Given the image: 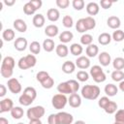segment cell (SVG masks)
I'll return each mask as SVG.
<instances>
[{"mask_svg":"<svg viewBox=\"0 0 124 124\" xmlns=\"http://www.w3.org/2000/svg\"><path fill=\"white\" fill-rule=\"evenodd\" d=\"M100 88L97 85L87 84L81 88V96L86 100H96L100 95Z\"/></svg>","mask_w":124,"mask_h":124,"instance_id":"6da1fadb","label":"cell"},{"mask_svg":"<svg viewBox=\"0 0 124 124\" xmlns=\"http://www.w3.org/2000/svg\"><path fill=\"white\" fill-rule=\"evenodd\" d=\"M90 76L92 77L93 80L95 82H98V83L104 82L106 80V78H107L106 74L104 73L103 69L99 65H94L93 67H91V69H90Z\"/></svg>","mask_w":124,"mask_h":124,"instance_id":"7a4b0ae2","label":"cell"},{"mask_svg":"<svg viewBox=\"0 0 124 124\" xmlns=\"http://www.w3.org/2000/svg\"><path fill=\"white\" fill-rule=\"evenodd\" d=\"M45 112H46V109L44 107L42 106H35V107H32L30 108H28L27 110V117L29 120L31 119H41L44 115H45Z\"/></svg>","mask_w":124,"mask_h":124,"instance_id":"3957f363","label":"cell"},{"mask_svg":"<svg viewBox=\"0 0 124 124\" xmlns=\"http://www.w3.org/2000/svg\"><path fill=\"white\" fill-rule=\"evenodd\" d=\"M68 103V98L66 97V95L64 94H55L52 99H51V104H52V107L56 109H61V108H64L65 106L67 105Z\"/></svg>","mask_w":124,"mask_h":124,"instance_id":"277c9868","label":"cell"},{"mask_svg":"<svg viewBox=\"0 0 124 124\" xmlns=\"http://www.w3.org/2000/svg\"><path fill=\"white\" fill-rule=\"evenodd\" d=\"M7 85H8L9 90H10L13 94H18V93H20L21 90H22V87H21L20 82L18 81V79L15 78H9Z\"/></svg>","mask_w":124,"mask_h":124,"instance_id":"5b68a950","label":"cell"},{"mask_svg":"<svg viewBox=\"0 0 124 124\" xmlns=\"http://www.w3.org/2000/svg\"><path fill=\"white\" fill-rule=\"evenodd\" d=\"M58 124H72L74 121V116L66 111H60L56 113Z\"/></svg>","mask_w":124,"mask_h":124,"instance_id":"8992f818","label":"cell"},{"mask_svg":"<svg viewBox=\"0 0 124 124\" xmlns=\"http://www.w3.org/2000/svg\"><path fill=\"white\" fill-rule=\"evenodd\" d=\"M14 108V102L10 98H5L0 101V112H7L11 111L12 108Z\"/></svg>","mask_w":124,"mask_h":124,"instance_id":"52a82bcc","label":"cell"},{"mask_svg":"<svg viewBox=\"0 0 124 124\" xmlns=\"http://www.w3.org/2000/svg\"><path fill=\"white\" fill-rule=\"evenodd\" d=\"M76 66L81 70H85L90 67V60L87 56H78L76 60Z\"/></svg>","mask_w":124,"mask_h":124,"instance_id":"ba28073f","label":"cell"},{"mask_svg":"<svg viewBox=\"0 0 124 124\" xmlns=\"http://www.w3.org/2000/svg\"><path fill=\"white\" fill-rule=\"evenodd\" d=\"M68 103L72 108H78L81 105V97L78 93H73L68 99Z\"/></svg>","mask_w":124,"mask_h":124,"instance_id":"9c48e42d","label":"cell"},{"mask_svg":"<svg viewBox=\"0 0 124 124\" xmlns=\"http://www.w3.org/2000/svg\"><path fill=\"white\" fill-rule=\"evenodd\" d=\"M27 45H28L27 40H26L25 38H23V37H18L17 39H16V41H15V43H14L15 48H16V50H18V51H23V50H25L26 47H27Z\"/></svg>","mask_w":124,"mask_h":124,"instance_id":"30bf717a","label":"cell"},{"mask_svg":"<svg viewBox=\"0 0 124 124\" xmlns=\"http://www.w3.org/2000/svg\"><path fill=\"white\" fill-rule=\"evenodd\" d=\"M107 24L109 28L111 29H115L117 30L120 25H121V21H120V18L118 16H109L108 19H107Z\"/></svg>","mask_w":124,"mask_h":124,"instance_id":"8fae6325","label":"cell"},{"mask_svg":"<svg viewBox=\"0 0 124 124\" xmlns=\"http://www.w3.org/2000/svg\"><path fill=\"white\" fill-rule=\"evenodd\" d=\"M99 62H100V64L102 65V66H104V67H107V66H108L109 64H110V62H111V57H110V54L108 53V52H107V51H103V52H101L100 54H99Z\"/></svg>","mask_w":124,"mask_h":124,"instance_id":"7c38bea8","label":"cell"},{"mask_svg":"<svg viewBox=\"0 0 124 124\" xmlns=\"http://www.w3.org/2000/svg\"><path fill=\"white\" fill-rule=\"evenodd\" d=\"M46 17H47V19L49 21H52V22L57 21L59 19V17H60V13H59V11L57 9L50 8L46 12Z\"/></svg>","mask_w":124,"mask_h":124,"instance_id":"4fadbf2b","label":"cell"},{"mask_svg":"<svg viewBox=\"0 0 124 124\" xmlns=\"http://www.w3.org/2000/svg\"><path fill=\"white\" fill-rule=\"evenodd\" d=\"M14 27H15V29L16 31H18L20 33H24L27 30V24L21 18H17V19H16L14 21Z\"/></svg>","mask_w":124,"mask_h":124,"instance_id":"5bb4252c","label":"cell"},{"mask_svg":"<svg viewBox=\"0 0 124 124\" xmlns=\"http://www.w3.org/2000/svg\"><path fill=\"white\" fill-rule=\"evenodd\" d=\"M100 11L99 4L96 2H90L86 5V12L90 16H96Z\"/></svg>","mask_w":124,"mask_h":124,"instance_id":"9a60e30c","label":"cell"},{"mask_svg":"<svg viewBox=\"0 0 124 124\" xmlns=\"http://www.w3.org/2000/svg\"><path fill=\"white\" fill-rule=\"evenodd\" d=\"M45 21H46V18H45V16L42 14H36L33 16V19H32L33 25L35 27H37V28L43 27L45 25Z\"/></svg>","mask_w":124,"mask_h":124,"instance_id":"2e32d148","label":"cell"},{"mask_svg":"<svg viewBox=\"0 0 124 124\" xmlns=\"http://www.w3.org/2000/svg\"><path fill=\"white\" fill-rule=\"evenodd\" d=\"M58 32H59V29L55 24H49L45 28V34L49 38L55 37L58 34Z\"/></svg>","mask_w":124,"mask_h":124,"instance_id":"e0dca14e","label":"cell"},{"mask_svg":"<svg viewBox=\"0 0 124 124\" xmlns=\"http://www.w3.org/2000/svg\"><path fill=\"white\" fill-rule=\"evenodd\" d=\"M55 52L59 57H66L69 53V48L65 44H59L55 47Z\"/></svg>","mask_w":124,"mask_h":124,"instance_id":"ac0fdd59","label":"cell"},{"mask_svg":"<svg viewBox=\"0 0 124 124\" xmlns=\"http://www.w3.org/2000/svg\"><path fill=\"white\" fill-rule=\"evenodd\" d=\"M57 91L60 93V94H73L72 93V90H71V87L68 83V81H65V82H60L58 85H57Z\"/></svg>","mask_w":124,"mask_h":124,"instance_id":"d6986e66","label":"cell"},{"mask_svg":"<svg viewBox=\"0 0 124 124\" xmlns=\"http://www.w3.org/2000/svg\"><path fill=\"white\" fill-rule=\"evenodd\" d=\"M112 38H111V35L107 33V32H104V33H101L98 37V42L99 44H101L102 46H107L108 45L110 42H111Z\"/></svg>","mask_w":124,"mask_h":124,"instance_id":"ffe728a7","label":"cell"},{"mask_svg":"<svg viewBox=\"0 0 124 124\" xmlns=\"http://www.w3.org/2000/svg\"><path fill=\"white\" fill-rule=\"evenodd\" d=\"M105 93L108 96V97H113L117 94L118 92V88L116 85H114L113 83H108L106 86H105Z\"/></svg>","mask_w":124,"mask_h":124,"instance_id":"44dd1931","label":"cell"},{"mask_svg":"<svg viewBox=\"0 0 124 124\" xmlns=\"http://www.w3.org/2000/svg\"><path fill=\"white\" fill-rule=\"evenodd\" d=\"M76 67H77L76 63H74L72 61H65L62 65V71L65 74H72L76 70Z\"/></svg>","mask_w":124,"mask_h":124,"instance_id":"7402d4cb","label":"cell"},{"mask_svg":"<svg viewBox=\"0 0 124 124\" xmlns=\"http://www.w3.org/2000/svg\"><path fill=\"white\" fill-rule=\"evenodd\" d=\"M74 38V34L71 31H63L60 35H59V41L62 44H67L69 42H71Z\"/></svg>","mask_w":124,"mask_h":124,"instance_id":"603a6c76","label":"cell"},{"mask_svg":"<svg viewBox=\"0 0 124 124\" xmlns=\"http://www.w3.org/2000/svg\"><path fill=\"white\" fill-rule=\"evenodd\" d=\"M85 52H86V55L88 57H95L99 53V47L96 45L91 44V45H89V46H86Z\"/></svg>","mask_w":124,"mask_h":124,"instance_id":"cb8c5ba5","label":"cell"},{"mask_svg":"<svg viewBox=\"0 0 124 124\" xmlns=\"http://www.w3.org/2000/svg\"><path fill=\"white\" fill-rule=\"evenodd\" d=\"M43 48L46 51V52H51L55 46V44H54V41L52 39H46L44 42H43Z\"/></svg>","mask_w":124,"mask_h":124,"instance_id":"d4e9b609","label":"cell"},{"mask_svg":"<svg viewBox=\"0 0 124 124\" xmlns=\"http://www.w3.org/2000/svg\"><path fill=\"white\" fill-rule=\"evenodd\" d=\"M82 51H83V48H82L81 45H79L78 43L72 44L70 46V52L75 56H79L82 53Z\"/></svg>","mask_w":124,"mask_h":124,"instance_id":"484cf974","label":"cell"},{"mask_svg":"<svg viewBox=\"0 0 124 124\" xmlns=\"http://www.w3.org/2000/svg\"><path fill=\"white\" fill-rule=\"evenodd\" d=\"M15 36H16V33L13 29L11 28H8V29H5L2 33V38L3 40L7 41V42H11L15 39Z\"/></svg>","mask_w":124,"mask_h":124,"instance_id":"4316f807","label":"cell"},{"mask_svg":"<svg viewBox=\"0 0 124 124\" xmlns=\"http://www.w3.org/2000/svg\"><path fill=\"white\" fill-rule=\"evenodd\" d=\"M24 114L23 108H21L20 107H14L11 110V115L13 118L15 119H20Z\"/></svg>","mask_w":124,"mask_h":124,"instance_id":"83f0119b","label":"cell"},{"mask_svg":"<svg viewBox=\"0 0 124 124\" xmlns=\"http://www.w3.org/2000/svg\"><path fill=\"white\" fill-rule=\"evenodd\" d=\"M111 78L113 81H116V82H120L124 80V72L120 70H114L111 73Z\"/></svg>","mask_w":124,"mask_h":124,"instance_id":"f1b7e54d","label":"cell"},{"mask_svg":"<svg viewBox=\"0 0 124 124\" xmlns=\"http://www.w3.org/2000/svg\"><path fill=\"white\" fill-rule=\"evenodd\" d=\"M1 65L5 66V67H8V68H11V69L14 70L15 65H16V61H15V59L12 56H6L2 60V64Z\"/></svg>","mask_w":124,"mask_h":124,"instance_id":"f546056e","label":"cell"},{"mask_svg":"<svg viewBox=\"0 0 124 124\" xmlns=\"http://www.w3.org/2000/svg\"><path fill=\"white\" fill-rule=\"evenodd\" d=\"M112 66L114 70H122L124 69V58L122 57H116L112 61Z\"/></svg>","mask_w":124,"mask_h":124,"instance_id":"4dcf8cb0","label":"cell"},{"mask_svg":"<svg viewBox=\"0 0 124 124\" xmlns=\"http://www.w3.org/2000/svg\"><path fill=\"white\" fill-rule=\"evenodd\" d=\"M24 59H25V62L27 64L28 69L34 67L36 65V63H37V58H36V56L34 54H28V55L24 56Z\"/></svg>","mask_w":124,"mask_h":124,"instance_id":"1f68e13d","label":"cell"},{"mask_svg":"<svg viewBox=\"0 0 124 124\" xmlns=\"http://www.w3.org/2000/svg\"><path fill=\"white\" fill-rule=\"evenodd\" d=\"M18 102H19L20 105H22V106H24V107H28V106H30V105L34 102V100H32L31 98H29L28 96H26L25 94L22 93V94L19 96Z\"/></svg>","mask_w":124,"mask_h":124,"instance_id":"d6a6232c","label":"cell"},{"mask_svg":"<svg viewBox=\"0 0 124 124\" xmlns=\"http://www.w3.org/2000/svg\"><path fill=\"white\" fill-rule=\"evenodd\" d=\"M104 110L108 114H112L117 110V104L115 102H113V101H109V103L106 106Z\"/></svg>","mask_w":124,"mask_h":124,"instance_id":"836d02e7","label":"cell"},{"mask_svg":"<svg viewBox=\"0 0 124 124\" xmlns=\"http://www.w3.org/2000/svg\"><path fill=\"white\" fill-rule=\"evenodd\" d=\"M84 22H85V26H86L87 31L94 29L95 26H96V20L92 16H86V17H84Z\"/></svg>","mask_w":124,"mask_h":124,"instance_id":"e575fe53","label":"cell"},{"mask_svg":"<svg viewBox=\"0 0 124 124\" xmlns=\"http://www.w3.org/2000/svg\"><path fill=\"white\" fill-rule=\"evenodd\" d=\"M111 38L113 41L115 42H122L124 40V31L123 30H120V29H117L115 30L112 35H111Z\"/></svg>","mask_w":124,"mask_h":124,"instance_id":"d590c367","label":"cell"},{"mask_svg":"<svg viewBox=\"0 0 124 124\" xmlns=\"http://www.w3.org/2000/svg\"><path fill=\"white\" fill-rule=\"evenodd\" d=\"M41 45H40V43L39 42H37V41H33L31 44H30V46H29V49H30V51L33 53V54H39L40 53V51H41Z\"/></svg>","mask_w":124,"mask_h":124,"instance_id":"8d00e7d4","label":"cell"},{"mask_svg":"<svg viewBox=\"0 0 124 124\" xmlns=\"http://www.w3.org/2000/svg\"><path fill=\"white\" fill-rule=\"evenodd\" d=\"M23 94H25L26 96H28L29 98H31L32 100H35L36 97H37V91L34 87H31V86H28L26 87L24 90H23Z\"/></svg>","mask_w":124,"mask_h":124,"instance_id":"74e56055","label":"cell"},{"mask_svg":"<svg viewBox=\"0 0 124 124\" xmlns=\"http://www.w3.org/2000/svg\"><path fill=\"white\" fill-rule=\"evenodd\" d=\"M0 73H1V76H2L3 78H11V77H12V75H13V73H14V70L11 69V68H8V67H5V66H2V65H1Z\"/></svg>","mask_w":124,"mask_h":124,"instance_id":"f35d334b","label":"cell"},{"mask_svg":"<svg viewBox=\"0 0 124 124\" xmlns=\"http://www.w3.org/2000/svg\"><path fill=\"white\" fill-rule=\"evenodd\" d=\"M76 29L79 33H84L85 31H87L86 26H85V22H84V18H79L77 21V23H76Z\"/></svg>","mask_w":124,"mask_h":124,"instance_id":"ab89813d","label":"cell"},{"mask_svg":"<svg viewBox=\"0 0 124 124\" xmlns=\"http://www.w3.org/2000/svg\"><path fill=\"white\" fill-rule=\"evenodd\" d=\"M92 42H93V37L90 34H86L85 33L80 37V43L83 46H89V45L92 44Z\"/></svg>","mask_w":124,"mask_h":124,"instance_id":"60d3db41","label":"cell"},{"mask_svg":"<svg viewBox=\"0 0 124 124\" xmlns=\"http://www.w3.org/2000/svg\"><path fill=\"white\" fill-rule=\"evenodd\" d=\"M36 11H37V10H36L32 5H31V3H30V2H27V3L23 6V13H24L25 15H27V16L34 15Z\"/></svg>","mask_w":124,"mask_h":124,"instance_id":"b9f144b4","label":"cell"},{"mask_svg":"<svg viewBox=\"0 0 124 124\" xmlns=\"http://www.w3.org/2000/svg\"><path fill=\"white\" fill-rule=\"evenodd\" d=\"M62 23L66 28H71L74 25V20L71 16H64L62 19Z\"/></svg>","mask_w":124,"mask_h":124,"instance_id":"7bdbcfd3","label":"cell"},{"mask_svg":"<svg viewBox=\"0 0 124 124\" xmlns=\"http://www.w3.org/2000/svg\"><path fill=\"white\" fill-rule=\"evenodd\" d=\"M77 78H78L79 81H81V82L86 81V80H88V78H89V74H88L87 72L83 71V70L78 71V72L77 73Z\"/></svg>","mask_w":124,"mask_h":124,"instance_id":"ee69618b","label":"cell"},{"mask_svg":"<svg viewBox=\"0 0 124 124\" xmlns=\"http://www.w3.org/2000/svg\"><path fill=\"white\" fill-rule=\"evenodd\" d=\"M53 84H54V80H53V78L49 76L47 78H46L44 81H42L41 82V85L44 87V88H46V89H50L52 86H53Z\"/></svg>","mask_w":124,"mask_h":124,"instance_id":"f6af8a7d","label":"cell"},{"mask_svg":"<svg viewBox=\"0 0 124 124\" xmlns=\"http://www.w3.org/2000/svg\"><path fill=\"white\" fill-rule=\"evenodd\" d=\"M72 5H73V8H74L75 10L80 11V10H82V9L84 8L85 3H84L83 0H73Z\"/></svg>","mask_w":124,"mask_h":124,"instance_id":"bcb514c9","label":"cell"},{"mask_svg":"<svg viewBox=\"0 0 124 124\" xmlns=\"http://www.w3.org/2000/svg\"><path fill=\"white\" fill-rule=\"evenodd\" d=\"M70 87H71V90H72V93H77L78 90L79 89V83L75 80V79H70V80H67Z\"/></svg>","mask_w":124,"mask_h":124,"instance_id":"7dc6e473","label":"cell"},{"mask_svg":"<svg viewBox=\"0 0 124 124\" xmlns=\"http://www.w3.org/2000/svg\"><path fill=\"white\" fill-rule=\"evenodd\" d=\"M49 77V75H48V73H46V72H45V71H40V72H38L37 73V75H36V78H37V80L41 83L42 81H44L46 78H47Z\"/></svg>","mask_w":124,"mask_h":124,"instance_id":"c3c4849f","label":"cell"},{"mask_svg":"<svg viewBox=\"0 0 124 124\" xmlns=\"http://www.w3.org/2000/svg\"><path fill=\"white\" fill-rule=\"evenodd\" d=\"M109 99H108V97H107V96H104V97H101L100 99H99V101H98V105H99V107L101 108H106V106L109 103Z\"/></svg>","mask_w":124,"mask_h":124,"instance_id":"681fc988","label":"cell"},{"mask_svg":"<svg viewBox=\"0 0 124 124\" xmlns=\"http://www.w3.org/2000/svg\"><path fill=\"white\" fill-rule=\"evenodd\" d=\"M114 119L116 122H124V108L118 109L115 113Z\"/></svg>","mask_w":124,"mask_h":124,"instance_id":"f907efd6","label":"cell"},{"mask_svg":"<svg viewBox=\"0 0 124 124\" xmlns=\"http://www.w3.org/2000/svg\"><path fill=\"white\" fill-rule=\"evenodd\" d=\"M55 3L57 5V7L61 8V9H66L70 5V1L69 0H56Z\"/></svg>","mask_w":124,"mask_h":124,"instance_id":"816d5d0a","label":"cell"},{"mask_svg":"<svg viewBox=\"0 0 124 124\" xmlns=\"http://www.w3.org/2000/svg\"><path fill=\"white\" fill-rule=\"evenodd\" d=\"M112 4H113V2H112V1H110V0H102V1L100 2L101 7H102L103 9H105V10L109 9V8L111 7V5H112Z\"/></svg>","mask_w":124,"mask_h":124,"instance_id":"f5cc1de1","label":"cell"},{"mask_svg":"<svg viewBox=\"0 0 124 124\" xmlns=\"http://www.w3.org/2000/svg\"><path fill=\"white\" fill-rule=\"evenodd\" d=\"M47 122H48V124H58L56 113H51V114H49V116L47 117Z\"/></svg>","mask_w":124,"mask_h":124,"instance_id":"db71d44e","label":"cell"},{"mask_svg":"<svg viewBox=\"0 0 124 124\" xmlns=\"http://www.w3.org/2000/svg\"><path fill=\"white\" fill-rule=\"evenodd\" d=\"M30 3H31V5L36 9V10H39L41 7H42V5H43V2L41 1V0H31V1H29Z\"/></svg>","mask_w":124,"mask_h":124,"instance_id":"11a10c76","label":"cell"},{"mask_svg":"<svg viewBox=\"0 0 124 124\" xmlns=\"http://www.w3.org/2000/svg\"><path fill=\"white\" fill-rule=\"evenodd\" d=\"M7 93V88L4 84H0V97H4Z\"/></svg>","mask_w":124,"mask_h":124,"instance_id":"9f6ffc18","label":"cell"},{"mask_svg":"<svg viewBox=\"0 0 124 124\" xmlns=\"http://www.w3.org/2000/svg\"><path fill=\"white\" fill-rule=\"evenodd\" d=\"M29 124H43L41 119H31L29 120Z\"/></svg>","mask_w":124,"mask_h":124,"instance_id":"6f0895ef","label":"cell"},{"mask_svg":"<svg viewBox=\"0 0 124 124\" xmlns=\"http://www.w3.org/2000/svg\"><path fill=\"white\" fill-rule=\"evenodd\" d=\"M3 3H4L5 5H7V6H13L16 2H15V0H11V1H9V0H5Z\"/></svg>","mask_w":124,"mask_h":124,"instance_id":"680465c9","label":"cell"},{"mask_svg":"<svg viewBox=\"0 0 124 124\" xmlns=\"http://www.w3.org/2000/svg\"><path fill=\"white\" fill-rule=\"evenodd\" d=\"M0 124H9V121L5 117H1L0 118Z\"/></svg>","mask_w":124,"mask_h":124,"instance_id":"91938a15","label":"cell"},{"mask_svg":"<svg viewBox=\"0 0 124 124\" xmlns=\"http://www.w3.org/2000/svg\"><path fill=\"white\" fill-rule=\"evenodd\" d=\"M119 89L122 91V92H124V80H122V81H120L119 82Z\"/></svg>","mask_w":124,"mask_h":124,"instance_id":"94428289","label":"cell"},{"mask_svg":"<svg viewBox=\"0 0 124 124\" xmlns=\"http://www.w3.org/2000/svg\"><path fill=\"white\" fill-rule=\"evenodd\" d=\"M74 124H86L83 120H78V121H76Z\"/></svg>","mask_w":124,"mask_h":124,"instance_id":"6125c7cd","label":"cell"},{"mask_svg":"<svg viewBox=\"0 0 124 124\" xmlns=\"http://www.w3.org/2000/svg\"><path fill=\"white\" fill-rule=\"evenodd\" d=\"M113 124H124V122H116V121H115Z\"/></svg>","mask_w":124,"mask_h":124,"instance_id":"be15d7a7","label":"cell"},{"mask_svg":"<svg viewBox=\"0 0 124 124\" xmlns=\"http://www.w3.org/2000/svg\"><path fill=\"white\" fill-rule=\"evenodd\" d=\"M17 124H24V123H22V122H19V123H17Z\"/></svg>","mask_w":124,"mask_h":124,"instance_id":"e7e4bbea","label":"cell"}]
</instances>
